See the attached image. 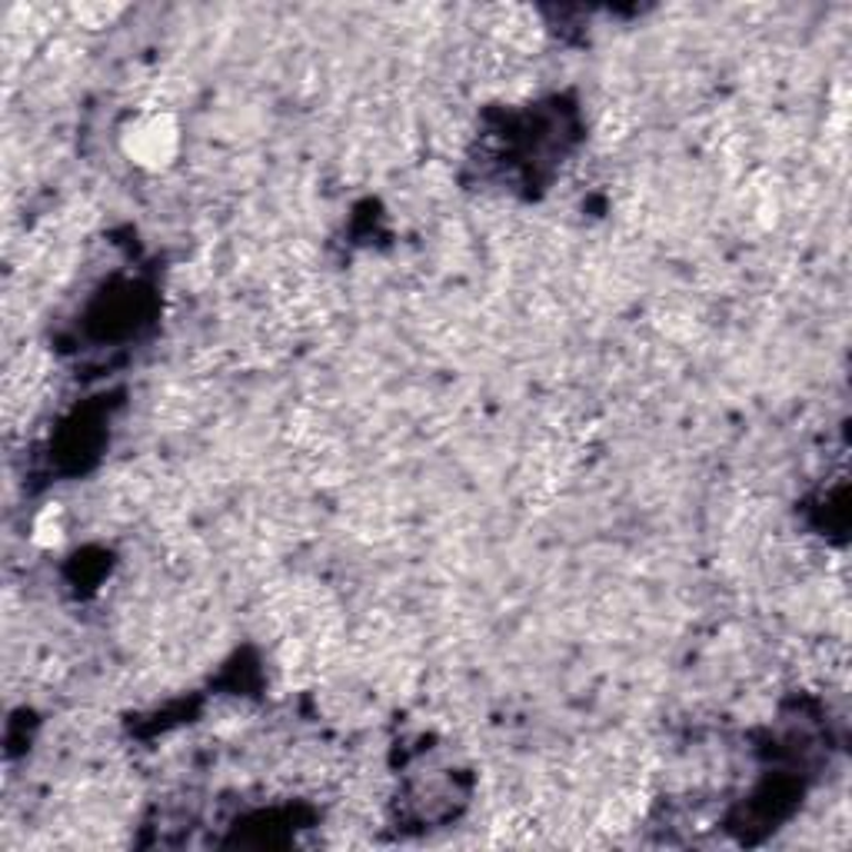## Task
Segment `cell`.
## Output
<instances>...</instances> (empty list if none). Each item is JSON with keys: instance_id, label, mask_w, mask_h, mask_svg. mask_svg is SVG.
<instances>
[{"instance_id": "obj_1", "label": "cell", "mask_w": 852, "mask_h": 852, "mask_svg": "<svg viewBox=\"0 0 852 852\" xmlns=\"http://www.w3.org/2000/svg\"><path fill=\"white\" fill-rule=\"evenodd\" d=\"M177 124L167 114H144L124 131V150L134 164L160 170L177 157Z\"/></svg>"}, {"instance_id": "obj_2", "label": "cell", "mask_w": 852, "mask_h": 852, "mask_svg": "<svg viewBox=\"0 0 852 852\" xmlns=\"http://www.w3.org/2000/svg\"><path fill=\"white\" fill-rule=\"evenodd\" d=\"M34 540L38 543H44V547H54V543H61L64 540V523H61V513H44V517H38V523H34Z\"/></svg>"}]
</instances>
